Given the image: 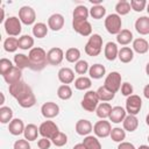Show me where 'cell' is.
<instances>
[{
  "label": "cell",
  "mask_w": 149,
  "mask_h": 149,
  "mask_svg": "<svg viewBox=\"0 0 149 149\" xmlns=\"http://www.w3.org/2000/svg\"><path fill=\"white\" fill-rule=\"evenodd\" d=\"M28 57L30 61V68L29 69H31L34 71H41L48 64L47 52L41 47H34L31 50H29Z\"/></svg>",
  "instance_id": "cell-1"
},
{
  "label": "cell",
  "mask_w": 149,
  "mask_h": 149,
  "mask_svg": "<svg viewBox=\"0 0 149 149\" xmlns=\"http://www.w3.org/2000/svg\"><path fill=\"white\" fill-rule=\"evenodd\" d=\"M102 50V37L99 34H93L88 37V41L85 44V52L91 56H98Z\"/></svg>",
  "instance_id": "cell-2"
},
{
  "label": "cell",
  "mask_w": 149,
  "mask_h": 149,
  "mask_svg": "<svg viewBox=\"0 0 149 149\" xmlns=\"http://www.w3.org/2000/svg\"><path fill=\"white\" fill-rule=\"evenodd\" d=\"M122 21H121V16L115 14H109L106 16L105 19V28L106 30L112 34V35H118L122 29Z\"/></svg>",
  "instance_id": "cell-3"
},
{
  "label": "cell",
  "mask_w": 149,
  "mask_h": 149,
  "mask_svg": "<svg viewBox=\"0 0 149 149\" xmlns=\"http://www.w3.org/2000/svg\"><path fill=\"white\" fill-rule=\"evenodd\" d=\"M21 21L19 17L16 16H9L3 22V27H5V31L7 33L8 36L14 37V36H19L21 34L22 30V26H21Z\"/></svg>",
  "instance_id": "cell-4"
},
{
  "label": "cell",
  "mask_w": 149,
  "mask_h": 149,
  "mask_svg": "<svg viewBox=\"0 0 149 149\" xmlns=\"http://www.w3.org/2000/svg\"><path fill=\"white\" fill-rule=\"evenodd\" d=\"M99 97L97 94V91H87L84 94V98L81 99V107L86 112H95L98 105H99Z\"/></svg>",
  "instance_id": "cell-5"
},
{
  "label": "cell",
  "mask_w": 149,
  "mask_h": 149,
  "mask_svg": "<svg viewBox=\"0 0 149 149\" xmlns=\"http://www.w3.org/2000/svg\"><path fill=\"white\" fill-rule=\"evenodd\" d=\"M38 130H40V135L42 137H47L49 140H52L55 137V135L59 132L58 129V126L51 121V120H47V121H43L40 127H38Z\"/></svg>",
  "instance_id": "cell-6"
},
{
  "label": "cell",
  "mask_w": 149,
  "mask_h": 149,
  "mask_svg": "<svg viewBox=\"0 0 149 149\" xmlns=\"http://www.w3.org/2000/svg\"><path fill=\"white\" fill-rule=\"evenodd\" d=\"M8 90H9V94L13 98H15L16 100L20 99L21 97H23L24 94H27V93H29V92L33 91L31 87L27 83H24L23 80H20V81H17L15 84L9 85Z\"/></svg>",
  "instance_id": "cell-7"
},
{
  "label": "cell",
  "mask_w": 149,
  "mask_h": 149,
  "mask_svg": "<svg viewBox=\"0 0 149 149\" xmlns=\"http://www.w3.org/2000/svg\"><path fill=\"white\" fill-rule=\"evenodd\" d=\"M121 74L118 71H112L111 73H108L104 81V86H106L114 93H116L121 88Z\"/></svg>",
  "instance_id": "cell-8"
},
{
  "label": "cell",
  "mask_w": 149,
  "mask_h": 149,
  "mask_svg": "<svg viewBox=\"0 0 149 149\" xmlns=\"http://www.w3.org/2000/svg\"><path fill=\"white\" fill-rule=\"evenodd\" d=\"M142 107V99L137 94H132L127 97L126 100V112L130 115H136L140 113Z\"/></svg>",
  "instance_id": "cell-9"
},
{
  "label": "cell",
  "mask_w": 149,
  "mask_h": 149,
  "mask_svg": "<svg viewBox=\"0 0 149 149\" xmlns=\"http://www.w3.org/2000/svg\"><path fill=\"white\" fill-rule=\"evenodd\" d=\"M72 28H73V30L76 33H78L79 35H81L84 37L92 35V26L87 20L73 19L72 20Z\"/></svg>",
  "instance_id": "cell-10"
},
{
  "label": "cell",
  "mask_w": 149,
  "mask_h": 149,
  "mask_svg": "<svg viewBox=\"0 0 149 149\" xmlns=\"http://www.w3.org/2000/svg\"><path fill=\"white\" fill-rule=\"evenodd\" d=\"M19 19L23 24L30 26L36 20V13L30 6H22L19 9Z\"/></svg>",
  "instance_id": "cell-11"
},
{
  "label": "cell",
  "mask_w": 149,
  "mask_h": 149,
  "mask_svg": "<svg viewBox=\"0 0 149 149\" xmlns=\"http://www.w3.org/2000/svg\"><path fill=\"white\" fill-rule=\"evenodd\" d=\"M111 132H112V127L109 121L100 120V121H97L93 126V133L95 134L97 137L105 139L111 135Z\"/></svg>",
  "instance_id": "cell-12"
},
{
  "label": "cell",
  "mask_w": 149,
  "mask_h": 149,
  "mask_svg": "<svg viewBox=\"0 0 149 149\" xmlns=\"http://www.w3.org/2000/svg\"><path fill=\"white\" fill-rule=\"evenodd\" d=\"M41 113L45 119L56 118L59 114V106L54 101H47L41 107Z\"/></svg>",
  "instance_id": "cell-13"
},
{
  "label": "cell",
  "mask_w": 149,
  "mask_h": 149,
  "mask_svg": "<svg viewBox=\"0 0 149 149\" xmlns=\"http://www.w3.org/2000/svg\"><path fill=\"white\" fill-rule=\"evenodd\" d=\"M64 51L61 48H51L48 52H47V59H48V64L50 65H59L63 59H64Z\"/></svg>",
  "instance_id": "cell-14"
},
{
  "label": "cell",
  "mask_w": 149,
  "mask_h": 149,
  "mask_svg": "<svg viewBox=\"0 0 149 149\" xmlns=\"http://www.w3.org/2000/svg\"><path fill=\"white\" fill-rule=\"evenodd\" d=\"M74 129L77 132L78 135H81V136H87L90 135V133L93 130V126L91 123V121L86 120V119H80L76 122V126H74Z\"/></svg>",
  "instance_id": "cell-15"
},
{
  "label": "cell",
  "mask_w": 149,
  "mask_h": 149,
  "mask_svg": "<svg viewBox=\"0 0 149 149\" xmlns=\"http://www.w3.org/2000/svg\"><path fill=\"white\" fill-rule=\"evenodd\" d=\"M64 26V16L59 13H55L52 15L49 16L48 19V27L54 30V31H58L63 28Z\"/></svg>",
  "instance_id": "cell-16"
},
{
  "label": "cell",
  "mask_w": 149,
  "mask_h": 149,
  "mask_svg": "<svg viewBox=\"0 0 149 149\" xmlns=\"http://www.w3.org/2000/svg\"><path fill=\"white\" fill-rule=\"evenodd\" d=\"M57 74H58V80L64 85H69L76 80L74 72L70 68H61Z\"/></svg>",
  "instance_id": "cell-17"
},
{
  "label": "cell",
  "mask_w": 149,
  "mask_h": 149,
  "mask_svg": "<svg viewBox=\"0 0 149 149\" xmlns=\"http://www.w3.org/2000/svg\"><path fill=\"white\" fill-rule=\"evenodd\" d=\"M127 116V112L123 107L121 106H115L112 108L111 114H109V120L113 123H120L125 120V118Z\"/></svg>",
  "instance_id": "cell-18"
},
{
  "label": "cell",
  "mask_w": 149,
  "mask_h": 149,
  "mask_svg": "<svg viewBox=\"0 0 149 149\" xmlns=\"http://www.w3.org/2000/svg\"><path fill=\"white\" fill-rule=\"evenodd\" d=\"M21 77H22V70L14 65V68L3 76V79L8 85H12V84H15V83L20 81Z\"/></svg>",
  "instance_id": "cell-19"
},
{
  "label": "cell",
  "mask_w": 149,
  "mask_h": 149,
  "mask_svg": "<svg viewBox=\"0 0 149 149\" xmlns=\"http://www.w3.org/2000/svg\"><path fill=\"white\" fill-rule=\"evenodd\" d=\"M24 128H26V126L23 125V121H22L21 119H19V118L13 119V120L8 123V130H9V133H10L12 135H14V136H17V135L23 134Z\"/></svg>",
  "instance_id": "cell-20"
},
{
  "label": "cell",
  "mask_w": 149,
  "mask_h": 149,
  "mask_svg": "<svg viewBox=\"0 0 149 149\" xmlns=\"http://www.w3.org/2000/svg\"><path fill=\"white\" fill-rule=\"evenodd\" d=\"M135 29L140 35H149V16H140L135 21Z\"/></svg>",
  "instance_id": "cell-21"
},
{
  "label": "cell",
  "mask_w": 149,
  "mask_h": 149,
  "mask_svg": "<svg viewBox=\"0 0 149 149\" xmlns=\"http://www.w3.org/2000/svg\"><path fill=\"white\" fill-rule=\"evenodd\" d=\"M122 126H123V129L129 132V133H133L139 127V119L136 118V115H130L128 114L125 120L122 121Z\"/></svg>",
  "instance_id": "cell-22"
},
{
  "label": "cell",
  "mask_w": 149,
  "mask_h": 149,
  "mask_svg": "<svg viewBox=\"0 0 149 149\" xmlns=\"http://www.w3.org/2000/svg\"><path fill=\"white\" fill-rule=\"evenodd\" d=\"M133 51L140 54V55H143L146 52L149 51V43L147 40L142 38V37H139V38H135L133 41Z\"/></svg>",
  "instance_id": "cell-23"
},
{
  "label": "cell",
  "mask_w": 149,
  "mask_h": 149,
  "mask_svg": "<svg viewBox=\"0 0 149 149\" xmlns=\"http://www.w3.org/2000/svg\"><path fill=\"white\" fill-rule=\"evenodd\" d=\"M118 54H119V49L116 43L114 42H107L104 49V55L106 57L107 61H114L115 58H118Z\"/></svg>",
  "instance_id": "cell-24"
},
{
  "label": "cell",
  "mask_w": 149,
  "mask_h": 149,
  "mask_svg": "<svg viewBox=\"0 0 149 149\" xmlns=\"http://www.w3.org/2000/svg\"><path fill=\"white\" fill-rule=\"evenodd\" d=\"M118 58L120 59L121 63H130L134 58V51L132 48L129 47H122L120 50H119V54H118Z\"/></svg>",
  "instance_id": "cell-25"
},
{
  "label": "cell",
  "mask_w": 149,
  "mask_h": 149,
  "mask_svg": "<svg viewBox=\"0 0 149 149\" xmlns=\"http://www.w3.org/2000/svg\"><path fill=\"white\" fill-rule=\"evenodd\" d=\"M38 134H40V130H38L37 126L34 125V123H28L26 126V128H24V132H23L24 139L27 141H29V142L30 141H35L37 139Z\"/></svg>",
  "instance_id": "cell-26"
},
{
  "label": "cell",
  "mask_w": 149,
  "mask_h": 149,
  "mask_svg": "<svg viewBox=\"0 0 149 149\" xmlns=\"http://www.w3.org/2000/svg\"><path fill=\"white\" fill-rule=\"evenodd\" d=\"M112 105L108 104V102H101L98 105L97 109H95V114L99 119L101 120H105L107 118H109V114H111V111H112Z\"/></svg>",
  "instance_id": "cell-27"
},
{
  "label": "cell",
  "mask_w": 149,
  "mask_h": 149,
  "mask_svg": "<svg viewBox=\"0 0 149 149\" xmlns=\"http://www.w3.org/2000/svg\"><path fill=\"white\" fill-rule=\"evenodd\" d=\"M17 102H19V105H20L21 107H23V108H30V107H33V106L36 104L35 94H34L33 91H31V92L24 94L23 97H21L20 99H17Z\"/></svg>",
  "instance_id": "cell-28"
},
{
  "label": "cell",
  "mask_w": 149,
  "mask_h": 149,
  "mask_svg": "<svg viewBox=\"0 0 149 149\" xmlns=\"http://www.w3.org/2000/svg\"><path fill=\"white\" fill-rule=\"evenodd\" d=\"M105 73H106V69L102 64H93L90 66L88 74L93 79H100L105 76Z\"/></svg>",
  "instance_id": "cell-29"
},
{
  "label": "cell",
  "mask_w": 149,
  "mask_h": 149,
  "mask_svg": "<svg viewBox=\"0 0 149 149\" xmlns=\"http://www.w3.org/2000/svg\"><path fill=\"white\" fill-rule=\"evenodd\" d=\"M133 41V33L129 29H122L116 35V42L121 45H127Z\"/></svg>",
  "instance_id": "cell-30"
},
{
  "label": "cell",
  "mask_w": 149,
  "mask_h": 149,
  "mask_svg": "<svg viewBox=\"0 0 149 149\" xmlns=\"http://www.w3.org/2000/svg\"><path fill=\"white\" fill-rule=\"evenodd\" d=\"M14 63H15V66H17L21 70H23L26 68H30L29 57L24 54H15L14 55Z\"/></svg>",
  "instance_id": "cell-31"
},
{
  "label": "cell",
  "mask_w": 149,
  "mask_h": 149,
  "mask_svg": "<svg viewBox=\"0 0 149 149\" xmlns=\"http://www.w3.org/2000/svg\"><path fill=\"white\" fill-rule=\"evenodd\" d=\"M97 94L99 97V100L100 101H104V102H107V101H111L113 100V98L115 97V93L109 91L106 86H100L98 90H97Z\"/></svg>",
  "instance_id": "cell-32"
},
{
  "label": "cell",
  "mask_w": 149,
  "mask_h": 149,
  "mask_svg": "<svg viewBox=\"0 0 149 149\" xmlns=\"http://www.w3.org/2000/svg\"><path fill=\"white\" fill-rule=\"evenodd\" d=\"M83 144L85 146L86 149H102L100 141L98 140L97 136H93V135L85 136L83 140Z\"/></svg>",
  "instance_id": "cell-33"
},
{
  "label": "cell",
  "mask_w": 149,
  "mask_h": 149,
  "mask_svg": "<svg viewBox=\"0 0 149 149\" xmlns=\"http://www.w3.org/2000/svg\"><path fill=\"white\" fill-rule=\"evenodd\" d=\"M48 28H49V27H47L45 23H43V22H37V23H35V24L33 26L31 31H33V35H34L35 37H37V38H43V37H45L47 34H48Z\"/></svg>",
  "instance_id": "cell-34"
},
{
  "label": "cell",
  "mask_w": 149,
  "mask_h": 149,
  "mask_svg": "<svg viewBox=\"0 0 149 149\" xmlns=\"http://www.w3.org/2000/svg\"><path fill=\"white\" fill-rule=\"evenodd\" d=\"M88 15H90V9L84 5L77 6L72 13L73 19H77V20H87Z\"/></svg>",
  "instance_id": "cell-35"
},
{
  "label": "cell",
  "mask_w": 149,
  "mask_h": 149,
  "mask_svg": "<svg viewBox=\"0 0 149 149\" xmlns=\"http://www.w3.org/2000/svg\"><path fill=\"white\" fill-rule=\"evenodd\" d=\"M34 47V38L30 35H22L19 37V48L22 50H31Z\"/></svg>",
  "instance_id": "cell-36"
},
{
  "label": "cell",
  "mask_w": 149,
  "mask_h": 149,
  "mask_svg": "<svg viewBox=\"0 0 149 149\" xmlns=\"http://www.w3.org/2000/svg\"><path fill=\"white\" fill-rule=\"evenodd\" d=\"M92 85V80L91 78L88 77H85V76H80L78 77L76 80H74V87L77 90H80V91H84V90H88Z\"/></svg>",
  "instance_id": "cell-37"
},
{
  "label": "cell",
  "mask_w": 149,
  "mask_h": 149,
  "mask_svg": "<svg viewBox=\"0 0 149 149\" xmlns=\"http://www.w3.org/2000/svg\"><path fill=\"white\" fill-rule=\"evenodd\" d=\"M13 120V111L10 107L1 106L0 107V122L1 123H9Z\"/></svg>",
  "instance_id": "cell-38"
},
{
  "label": "cell",
  "mask_w": 149,
  "mask_h": 149,
  "mask_svg": "<svg viewBox=\"0 0 149 149\" xmlns=\"http://www.w3.org/2000/svg\"><path fill=\"white\" fill-rule=\"evenodd\" d=\"M3 49L7 52H15L19 49V38L16 37H7L3 42Z\"/></svg>",
  "instance_id": "cell-39"
},
{
  "label": "cell",
  "mask_w": 149,
  "mask_h": 149,
  "mask_svg": "<svg viewBox=\"0 0 149 149\" xmlns=\"http://www.w3.org/2000/svg\"><path fill=\"white\" fill-rule=\"evenodd\" d=\"M65 59L70 63H77L80 58V50L78 48H69L65 51Z\"/></svg>",
  "instance_id": "cell-40"
},
{
  "label": "cell",
  "mask_w": 149,
  "mask_h": 149,
  "mask_svg": "<svg viewBox=\"0 0 149 149\" xmlns=\"http://www.w3.org/2000/svg\"><path fill=\"white\" fill-rule=\"evenodd\" d=\"M111 139L114 141V142H118V143H121L123 142V140L126 139V130L123 128H120V127H115V128H112V132H111Z\"/></svg>",
  "instance_id": "cell-41"
},
{
  "label": "cell",
  "mask_w": 149,
  "mask_h": 149,
  "mask_svg": "<svg viewBox=\"0 0 149 149\" xmlns=\"http://www.w3.org/2000/svg\"><path fill=\"white\" fill-rule=\"evenodd\" d=\"M132 7H130V2L126 1V0H121L115 5V12L118 15H127L130 12Z\"/></svg>",
  "instance_id": "cell-42"
},
{
  "label": "cell",
  "mask_w": 149,
  "mask_h": 149,
  "mask_svg": "<svg viewBox=\"0 0 149 149\" xmlns=\"http://www.w3.org/2000/svg\"><path fill=\"white\" fill-rule=\"evenodd\" d=\"M57 95L59 99L62 100H69L72 97V88L70 87V85H61L57 90Z\"/></svg>",
  "instance_id": "cell-43"
},
{
  "label": "cell",
  "mask_w": 149,
  "mask_h": 149,
  "mask_svg": "<svg viewBox=\"0 0 149 149\" xmlns=\"http://www.w3.org/2000/svg\"><path fill=\"white\" fill-rule=\"evenodd\" d=\"M105 14H106V8L104 6H101V5H97V6L93 5L92 8L90 9V15L95 20L102 19L105 16Z\"/></svg>",
  "instance_id": "cell-44"
},
{
  "label": "cell",
  "mask_w": 149,
  "mask_h": 149,
  "mask_svg": "<svg viewBox=\"0 0 149 149\" xmlns=\"http://www.w3.org/2000/svg\"><path fill=\"white\" fill-rule=\"evenodd\" d=\"M51 142H52V144L56 146V147H63V146H65V144L68 143V136H66L65 133L58 132V133L55 135V137L51 140Z\"/></svg>",
  "instance_id": "cell-45"
},
{
  "label": "cell",
  "mask_w": 149,
  "mask_h": 149,
  "mask_svg": "<svg viewBox=\"0 0 149 149\" xmlns=\"http://www.w3.org/2000/svg\"><path fill=\"white\" fill-rule=\"evenodd\" d=\"M90 70V66H88V63L84 59H79L76 64H74V71L78 73V74H85L87 71Z\"/></svg>",
  "instance_id": "cell-46"
},
{
  "label": "cell",
  "mask_w": 149,
  "mask_h": 149,
  "mask_svg": "<svg viewBox=\"0 0 149 149\" xmlns=\"http://www.w3.org/2000/svg\"><path fill=\"white\" fill-rule=\"evenodd\" d=\"M13 68H14V65L12 64V62L8 58H1L0 59V73L2 74V77L7 72H9Z\"/></svg>",
  "instance_id": "cell-47"
},
{
  "label": "cell",
  "mask_w": 149,
  "mask_h": 149,
  "mask_svg": "<svg viewBox=\"0 0 149 149\" xmlns=\"http://www.w3.org/2000/svg\"><path fill=\"white\" fill-rule=\"evenodd\" d=\"M147 3L146 0H130V7L135 12H142L147 7Z\"/></svg>",
  "instance_id": "cell-48"
},
{
  "label": "cell",
  "mask_w": 149,
  "mask_h": 149,
  "mask_svg": "<svg viewBox=\"0 0 149 149\" xmlns=\"http://www.w3.org/2000/svg\"><path fill=\"white\" fill-rule=\"evenodd\" d=\"M120 90H121V94L125 95V97H129V95H132V94H133V91H134L133 85L129 84L128 81L123 83V84L121 85V88H120Z\"/></svg>",
  "instance_id": "cell-49"
},
{
  "label": "cell",
  "mask_w": 149,
  "mask_h": 149,
  "mask_svg": "<svg viewBox=\"0 0 149 149\" xmlns=\"http://www.w3.org/2000/svg\"><path fill=\"white\" fill-rule=\"evenodd\" d=\"M13 148L14 149H30V144H29V141H27L26 139H20L14 142Z\"/></svg>",
  "instance_id": "cell-50"
},
{
  "label": "cell",
  "mask_w": 149,
  "mask_h": 149,
  "mask_svg": "<svg viewBox=\"0 0 149 149\" xmlns=\"http://www.w3.org/2000/svg\"><path fill=\"white\" fill-rule=\"evenodd\" d=\"M51 140H49V139H47V137H42V139H40L38 141H37V147L40 148V149H50V147H51Z\"/></svg>",
  "instance_id": "cell-51"
},
{
  "label": "cell",
  "mask_w": 149,
  "mask_h": 149,
  "mask_svg": "<svg viewBox=\"0 0 149 149\" xmlns=\"http://www.w3.org/2000/svg\"><path fill=\"white\" fill-rule=\"evenodd\" d=\"M118 149H136V148L134 147V144H133V143L123 141V142L119 143V146H118Z\"/></svg>",
  "instance_id": "cell-52"
},
{
  "label": "cell",
  "mask_w": 149,
  "mask_h": 149,
  "mask_svg": "<svg viewBox=\"0 0 149 149\" xmlns=\"http://www.w3.org/2000/svg\"><path fill=\"white\" fill-rule=\"evenodd\" d=\"M143 95H144V98L149 99V84H147V85L143 87Z\"/></svg>",
  "instance_id": "cell-53"
},
{
  "label": "cell",
  "mask_w": 149,
  "mask_h": 149,
  "mask_svg": "<svg viewBox=\"0 0 149 149\" xmlns=\"http://www.w3.org/2000/svg\"><path fill=\"white\" fill-rule=\"evenodd\" d=\"M72 149H86V148H85V146H84L83 142H81V143H77Z\"/></svg>",
  "instance_id": "cell-54"
},
{
  "label": "cell",
  "mask_w": 149,
  "mask_h": 149,
  "mask_svg": "<svg viewBox=\"0 0 149 149\" xmlns=\"http://www.w3.org/2000/svg\"><path fill=\"white\" fill-rule=\"evenodd\" d=\"M101 1H102V0H91L92 5L94 3V6H97V5H100V3H101Z\"/></svg>",
  "instance_id": "cell-55"
},
{
  "label": "cell",
  "mask_w": 149,
  "mask_h": 149,
  "mask_svg": "<svg viewBox=\"0 0 149 149\" xmlns=\"http://www.w3.org/2000/svg\"><path fill=\"white\" fill-rule=\"evenodd\" d=\"M137 149H149V146H146V144H142V146H140Z\"/></svg>",
  "instance_id": "cell-56"
},
{
  "label": "cell",
  "mask_w": 149,
  "mask_h": 149,
  "mask_svg": "<svg viewBox=\"0 0 149 149\" xmlns=\"http://www.w3.org/2000/svg\"><path fill=\"white\" fill-rule=\"evenodd\" d=\"M146 73H147L148 76H149V63H148V64L146 65Z\"/></svg>",
  "instance_id": "cell-57"
},
{
  "label": "cell",
  "mask_w": 149,
  "mask_h": 149,
  "mask_svg": "<svg viewBox=\"0 0 149 149\" xmlns=\"http://www.w3.org/2000/svg\"><path fill=\"white\" fill-rule=\"evenodd\" d=\"M146 123H147V125L149 126V114H148V115L146 116Z\"/></svg>",
  "instance_id": "cell-58"
},
{
  "label": "cell",
  "mask_w": 149,
  "mask_h": 149,
  "mask_svg": "<svg viewBox=\"0 0 149 149\" xmlns=\"http://www.w3.org/2000/svg\"><path fill=\"white\" fill-rule=\"evenodd\" d=\"M147 12H148V14H149V2L147 3Z\"/></svg>",
  "instance_id": "cell-59"
},
{
  "label": "cell",
  "mask_w": 149,
  "mask_h": 149,
  "mask_svg": "<svg viewBox=\"0 0 149 149\" xmlns=\"http://www.w3.org/2000/svg\"><path fill=\"white\" fill-rule=\"evenodd\" d=\"M148 142H149V135H148Z\"/></svg>",
  "instance_id": "cell-60"
}]
</instances>
